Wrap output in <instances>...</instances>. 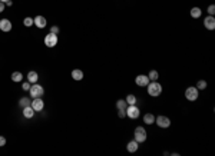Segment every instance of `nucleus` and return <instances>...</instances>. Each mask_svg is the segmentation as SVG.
<instances>
[{"label":"nucleus","mask_w":215,"mask_h":156,"mask_svg":"<svg viewBox=\"0 0 215 156\" xmlns=\"http://www.w3.org/2000/svg\"><path fill=\"white\" fill-rule=\"evenodd\" d=\"M146 89H148V95L152 97H158L161 96V93H162V85L159 82H156V80H151V82L146 85Z\"/></svg>","instance_id":"nucleus-1"},{"label":"nucleus","mask_w":215,"mask_h":156,"mask_svg":"<svg viewBox=\"0 0 215 156\" xmlns=\"http://www.w3.org/2000/svg\"><path fill=\"white\" fill-rule=\"evenodd\" d=\"M134 138H135V140H136L138 143H142V142H145V140H146V138H148L146 129H145L144 126L135 127V130H134Z\"/></svg>","instance_id":"nucleus-2"},{"label":"nucleus","mask_w":215,"mask_h":156,"mask_svg":"<svg viewBox=\"0 0 215 156\" xmlns=\"http://www.w3.org/2000/svg\"><path fill=\"white\" fill-rule=\"evenodd\" d=\"M29 95L32 97H42L43 95H45V89H43V86L37 85V83H32V86H30L29 89Z\"/></svg>","instance_id":"nucleus-3"},{"label":"nucleus","mask_w":215,"mask_h":156,"mask_svg":"<svg viewBox=\"0 0 215 156\" xmlns=\"http://www.w3.org/2000/svg\"><path fill=\"white\" fill-rule=\"evenodd\" d=\"M139 115H141V110H139L136 105H128L126 106V116L129 119H138Z\"/></svg>","instance_id":"nucleus-4"},{"label":"nucleus","mask_w":215,"mask_h":156,"mask_svg":"<svg viewBox=\"0 0 215 156\" xmlns=\"http://www.w3.org/2000/svg\"><path fill=\"white\" fill-rule=\"evenodd\" d=\"M198 96H199V90L195 86H189L188 89L185 90V97L189 102H195L198 99Z\"/></svg>","instance_id":"nucleus-5"},{"label":"nucleus","mask_w":215,"mask_h":156,"mask_svg":"<svg viewBox=\"0 0 215 156\" xmlns=\"http://www.w3.org/2000/svg\"><path fill=\"white\" fill-rule=\"evenodd\" d=\"M155 123L158 125L159 127L162 129H167V127L171 126V119L168 116H163V115H159L158 118H155Z\"/></svg>","instance_id":"nucleus-6"},{"label":"nucleus","mask_w":215,"mask_h":156,"mask_svg":"<svg viewBox=\"0 0 215 156\" xmlns=\"http://www.w3.org/2000/svg\"><path fill=\"white\" fill-rule=\"evenodd\" d=\"M45 45L48 47H55L57 45V34L55 33H49L45 36Z\"/></svg>","instance_id":"nucleus-7"},{"label":"nucleus","mask_w":215,"mask_h":156,"mask_svg":"<svg viewBox=\"0 0 215 156\" xmlns=\"http://www.w3.org/2000/svg\"><path fill=\"white\" fill-rule=\"evenodd\" d=\"M135 83H136L139 87H146V85L149 83L148 74H138L136 78H135Z\"/></svg>","instance_id":"nucleus-8"},{"label":"nucleus","mask_w":215,"mask_h":156,"mask_svg":"<svg viewBox=\"0 0 215 156\" xmlns=\"http://www.w3.org/2000/svg\"><path fill=\"white\" fill-rule=\"evenodd\" d=\"M30 106L34 109V112H40V110H43V108H45V102L42 100V97H34L33 102L30 103Z\"/></svg>","instance_id":"nucleus-9"},{"label":"nucleus","mask_w":215,"mask_h":156,"mask_svg":"<svg viewBox=\"0 0 215 156\" xmlns=\"http://www.w3.org/2000/svg\"><path fill=\"white\" fill-rule=\"evenodd\" d=\"M204 26L207 30H215V17L214 16H207L204 19Z\"/></svg>","instance_id":"nucleus-10"},{"label":"nucleus","mask_w":215,"mask_h":156,"mask_svg":"<svg viewBox=\"0 0 215 156\" xmlns=\"http://www.w3.org/2000/svg\"><path fill=\"white\" fill-rule=\"evenodd\" d=\"M33 20H34V26H36L37 29H43V27H46V25H48V20H46L45 16H36Z\"/></svg>","instance_id":"nucleus-11"},{"label":"nucleus","mask_w":215,"mask_h":156,"mask_svg":"<svg viewBox=\"0 0 215 156\" xmlns=\"http://www.w3.org/2000/svg\"><path fill=\"white\" fill-rule=\"evenodd\" d=\"M0 30L2 32H10L11 30V22L9 19H0Z\"/></svg>","instance_id":"nucleus-12"},{"label":"nucleus","mask_w":215,"mask_h":156,"mask_svg":"<svg viewBox=\"0 0 215 156\" xmlns=\"http://www.w3.org/2000/svg\"><path fill=\"white\" fill-rule=\"evenodd\" d=\"M126 149H128V152H129V153H135V152H138V149H139V143H138V142L134 139V140L128 142Z\"/></svg>","instance_id":"nucleus-13"},{"label":"nucleus","mask_w":215,"mask_h":156,"mask_svg":"<svg viewBox=\"0 0 215 156\" xmlns=\"http://www.w3.org/2000/svg\"><path fill=\"white\" fill-rule=\"evenodd\" d=\"M23 116L26 118V119H32L34 116V109L32 106H26V108H23Z\"/></svg>","instance_id":"nucleus-14"},{"label":"nucleus","mask_w":215,"mask_h":156,"mask_svg":"<svg viewBox=\"0 0 215 156\" xmlns=\"http://www.w3.org/2000/svg\"><path fill=\"white\" fill-rule=\"evenodd\" d=\"M72 78H73V80L79 82V80L83 79V72H82L80 69H73V70H72Z\"/></svg>","instance_id":"nucleus-15"},{"label":"nucleus","mask_w":215,"mask_h":156,"mask_svg":"<svg viewBox=\"0 0 215 156\" xmlns=\"http://www.w3.org/2000/svg\"><path fill=\"white\" fill-rule=\"evenodd\" d=\"M27 80H29L30 83H37V80H39V74H37L34 70H30L29 73H27Z\"/></svg>","instance_id":"nucleus-16"},{"label":"nucleus","mask_w":215,"mask_h":156,"mask_svg":"<svg viewBox=\"0 0 215 156\" xmlns=\"http://www.w3.org/2000/svg\"><path fill=\"white\" fill-rule=\"evenodd\" d=\"M144 123L145 125H152V123H155V115H152V113L144 115Z\"/></svg>","instance_id":"nucleus-17"},{"label":"nucleus","mask_w":215,"mask_h":156,"mask_svg":"<svg viewBox=\"0 0 215 156\" xmlns=\"http://www.w3.org/2000/svg\"><path fill=\"white\" fill-rule=\"evenodd\" d=\"M10 78H11V80H13V82L19 83V82H22V80H23V74L20 73V72H13Z\"/></svg>","instance_id":"nucleus-18"},{"label":"nucleus","mask_w":215,"mask_h":156,"mask_svg":"<svg viewBox=\"0 0 215 156\" xmlns=\"http://www.w3.org/2000/svg\"><path fill=\"white\" fill-rule=\"evenodd\" d=\"M201 15H202V10H201L199 7H192L191 9V17L198 19V17H201Z\"/></svg>","instance_id":"nucleus-19"},{"label":"nucleus","mask_w":215,"mask_h":156,"mask_svg":"<svg viewBox=\"0 0 215 156\" xmlns=\"http://www.w3.org/2000/svg\"><path fill=\"white\" fill-rule=\"evenodd\" d=\"M30 103H32V102L29 100V97H22V99L19 100V106H20V108H26V106H30Z\"/></svg>","instance_id":"nucleus-20"},{"label":"nucleus","mask_w":215,"mask_h":156,"mask_svg":"<svg viewBox=\"0 0 215 156\" xmlns=\"http://www.w3.org/2000/svg\"><path fill=\"white\" fill-rule=\"evenodd\" d=\"M207 86H208V83H207V80H198V83H197V87L198 90H205L207 89Z\"/></svg>","instance_id":"nucleus-21"},{"label":"nucleus","mask_w":215,"mask_h":156,"mask_svg":"<svg viewBox=\"0 0 215 156\" xmlns=\"http://www.w3.org/2000/svg\"><path fill=\"white\" fill-rule=\"evenodd\" d=\"M125 100H126V103H128V105H135V103H136V96L130 93V95H128V96H126Z\"/></svg>","instance_id":"nucleus-22"},{"label":"nucleus","mask_w":215,"mask_h":156,"mask_svg":"<svg viewBox=\"0 0 215 156\" xmlns=\"http://www.w3.org/2000/svg\"><path fill=\"white\" fill-rule=\"evenodd\" d=\"M148 78H149V80H158L159 73H158L156 70H151V72H149V74H148Z\"/></svg>","instance_id":"nucleus-23"},{"label":"nucleus","mask_w":215,"mask_h":156,"mask_svg":"<svg viewBox=\"0 0 215 156\" xmlns=\"http://www.w3.org/2000/svg\"><path fill=\"white\" fill-rule=\"evenodd\" d=\"M126 106H128V103H126L125 99H119V100L116 102V108L118 109H126Z\"/></svg>","instance_id":"nucleus-24"},{"label":"nucleus","mask_w":215,"mask_h":156,"mask_svg":"<svg viewBox=\"0 0 215 156\" xmlns=\"http://www.w3.org/2000/svg\"><path fill=\"white\" fill-rule=\"evenodd\" d=\"M23 25H25L26 27H30V26H33L34 25V20L32 17H26L25 20H23Z\"/></svg>","instance_id":"nucleus-25"},{"label":"nucleus","mask_w":215,"mask_h":156,"mask_svg":"<svg viewBox=\"0 0 215 156\" xmlns=\"http://www.w3.org/2000/svg\"><path fill=\"white\" fill-rule=\"evenodd\" d=\"M118 116L121 118V119L126 118V109H118Z\"/></svg>","instance_id":"nucleus-26"},{"label":"nucleus","mask_w":215,"mask_h":156,"mask_svg":"<svg viewBox=\"0 0 215 156\" xmlns=\"http://www.w3.org/2000/svg\"><path fill=\"white\" fill-rule=\"evenodd\" d=\"M208 13H209V16L215 15V4H209L208 6Z\"/></svg>","instance_id":"nucleus-27"},{"label":"nucleus","mask_w":215,"mask_h":156,"mask_svg":"<svg viewBox=\"0 0 215 156\" xmlns=\"http://www.w3.org/2000/svg\"><path fill=\"white\" fill-rule=\"evenodd\" d=\"M30 86H32V83H30L29 80H27V82H23V83H22V89H23V90H29V89H30Z\"/></svg>","instance_id":"nucleus-28"},{"label":"nucleus","mask_w":215,"mask_h":156,"mask_svg":"<svg viewBox=\"0 0 215 156\" xmlns=\"http://www.w3.org/2000/svg\"><path fill=\"white\" fill-rule=\"evenodd\" d=\"M50 33L57 34V33H59V27H57V26H52V27H50Z\"/></svg>","instance_id":"nucleus-29"},{"label":"nucleus","mask_w":215,"mask_h":156,"mask_svg":"<svg viewBox=\"0 0 215 156\" xmlns=\"http://www.w3.org/2000/svg\"><path fill=\"white\" fill-rule=\"evenodd\" d=\"M6 145V138L4 136H0V146H4Z\"/></svg>","instance_id":"nucleus-30"},{"label":"nucleus","mask_w":215,"mask_h":156,"mask_svg":"<svg viewBox=\"0 0 215 156\" xmlns=\"http://www.w3.org/2000/svg\"><path fill=\"white\" fill-rule=\"evenodd\" d=\"M4 7H6V4H4L3 2H0V13H2V11H4Z\"/></svg>","instance_id":"nucleus-31"},{"label":"nucleus","mask_w":215,"mask_h":156,"mask_svg":"<svg viewBox=\"0 0 215 156\" xmlns=\"http://www.w3.org/2000/svg\"><path fill=\"white\" fill-rule=\"evenodd\" d=\"M6 6H9V7H11V4H13V2H11V0H7V2H6Z\"/></svg>","instance_id":"nucleus-32"},{"label":"nucleus","mask_w":215,"mask_h":156,"mask_svg":"<svg viewBox=\"0 0 215 156\" xmlns=\"http://www.w3.org/2000/svg\"><path fill=\"white\" fill-rule=\"evenodd\" d=\"M0 2H3V3H6V2H7V0H0Z\"/></svg>","instance_id":"nucleus-33"}]
</instances>
